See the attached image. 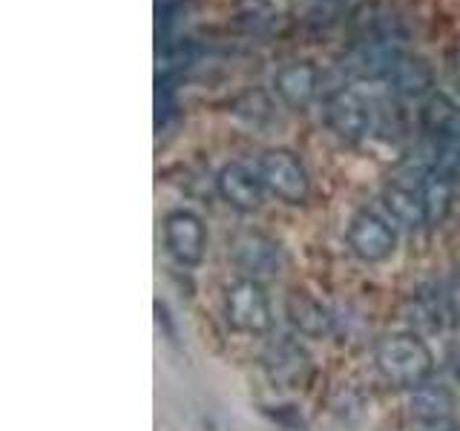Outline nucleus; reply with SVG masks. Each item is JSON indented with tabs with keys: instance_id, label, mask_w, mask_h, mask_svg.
<instances>
[{
	"instance_id": "obj_1",
	"label": "nucleus",
	"mask_w": 460,
	"mask_h": 431,
	"mask_svg": "<svg viewBox=\"0 0 460 431\" xmlns=\"http://www.w3.org/2000/svg\"><path fill=\"white\" fill-rule=\"evenodd\" d=\"M374 365L385 383L417 388L429 383L435 371V356L417 334H388L374 345Z\"/></svg>"
},
{
	"instance_id": "obj_2",
	"label": "nucleus",
	"mask_w": 460,
	"mask_h": 431,
	"mask_svg": "<svg viewBox=\"0 0 460 431\" xmlns=\"http://www.w3.org/2000/svg\"><path fill=\"white\" fill-rule=\"evenodd\" d=\"M225 316L227 325L239 334H265L273 325L270 299L262 282L256 279H236L225 291Z\"/></svg>"
},
{
	"instance_id": "obj_3",
	"label": "nucleus",
	"mask_w": 460,
	"mask_h": 431,
	"mask_svg": "<svg viewBox=\"0 0 460 431\" xmlns=\"http://www.w3.org/2000/svg\"><path fill=\"white\" fill-rule=\"evenodd\" d=\"M164 239L170 253L179 259L181 265H199L205 259L208 248V236H205V224H201L199 216L179 210L170 213L164 219Z\"/></svg>"
},
{
	"instance_id": "obj_4",
	"label": "nucleus",
	"mask_w": 460,
	"mask_h": 431,
	"mask_svg": "<svg viewBox=\"0 0 460 431\" xmlns=\"http://www.w3.org/2000/svg\"><path fill=\"white\" fill-rule=\"evenodd\" d=\"M262 181L282 201H288V205H299V201H305L308 181H305V172H302V167L296 164L294 155L268 153L262 158Z\"/></svg>"
},
{
	"instance_id": "obj_5",
	"label": "nucleus",
	"mask_w": 460,
	"mask_h": 431,
	"mask_svg": "<svg viewBox=\"0 0 460 431\" xmlns=\"http://www.w3.org/2000/svg\"><path fill=\"white\" fill-rule=\"evenodd\" d=\"M349 244L363 262H383L394 251V230L377 216L363 213L349 227Z\"/></svg>"
},
{
	"instance_id": "obj_6",
	"label": "nucleus",
	"mask_w": 460,
	"mask_h": 431,
	"mask_svg": "<svg viewBox=\"0 0 460 431\" xmlns=\"http://www.w3.org/2000/svg\"><path fill=\"white\" fill-rule=\"evenodd\" d=\"M285 316L305 337H325L331 334V325H334L331 311L305 291H291L285 296Z\"/></svg>"
},
{
	"instance_id": "obj_7",
	"label": "nucleus",
	"mask_w": 460,
	"mask_h": 431,
	"mask_svg": "<svg viewBox=\"0 0 460 431\" xmlns=\"http://www.w3.org/2000/svg\"><path fill=\"white\" fill-rule=\"evenodd\" d=\"M234 259L239 270L244 273V279H265L277 273L279 265V251L277 244L265 236H242L234 248Z\"/></svg>"
},
{
	"instance_id": "obj_8",
	"label": "nucleus",
	"mask_w": 460,
	"mask_h": 431,
	"mask_svg": "<svg viewBox=\"0 0 460 431\" xmlns=\"http://www.w3.org/2000/svg\"><path fill=\"white\" fill-rule=\"evenodd\" d=\"M265 368L270 374V380H277L282 385H294L302 377V371L308 368V356H305V351L299 348V345L282 339V342L270 345V348H268Z\"/></svg>"
},
{
	"instance_id": "obj_9",
	"label": "nucleus",
	"mask_w": 460,
	"mask_h": 431,
	"mask_svg": "<svg viewBox=\"0 0 460 431\" xmlns=\"http://www.w3.org/2000/svg\"><path fill=\"white\" fill-rule=\"evenodd\" d=\"M219 190L227 198V205H234L239 210H256L262 190H259V181L251 176L248 170L242 167H227L219 179Z\"/></svg>"
},
{
	"instance_id": "obj_10",
	"label": "nucleus",
	"mask_w": 460,
	"mask_h": 431,
	"mask_svg": "<svg viewBox=\"0 0 460 431\" xmlns=\"http://www.w3.org/2000/svg\"><path fill=\"white\" fill-rule=\"evenodd\" d=\"M455 400L443 385H417L411 394V414L423 423H443L452 414Z\"/></svg>"
},
{
	"instance_id": "obj_11",
	"label": "nucleus",
	"mask_w": 460,
	"mask_h": 431,
	"mask_svg": "<svg viewBox=\"0 0 460 431\" xmlns=\"http://www.w3.org/2000/svg\"><path fill=\"white\" fill-rule=\"evenodd\" d=\"M388 210H392L402 224H411V227L426 219V205L411 190H402V187L388 190Z\"/></svg>"
},
{
	"instance_id": "obj_12",
	"label": "nucleus",
	"mask_w": 460,
	"mask_h": 431,
	"mask_svg": "<svg viewBox=\"0 0 460 431\" xmlns=\"http://www.w3.org/2000/svg\"><path fill=\"white\" fill-rule=\"evenodd\" d=\"M452 371H455V380L460 383V345H457V351L452 356Z\"/></svg>"
}]
</instances>
